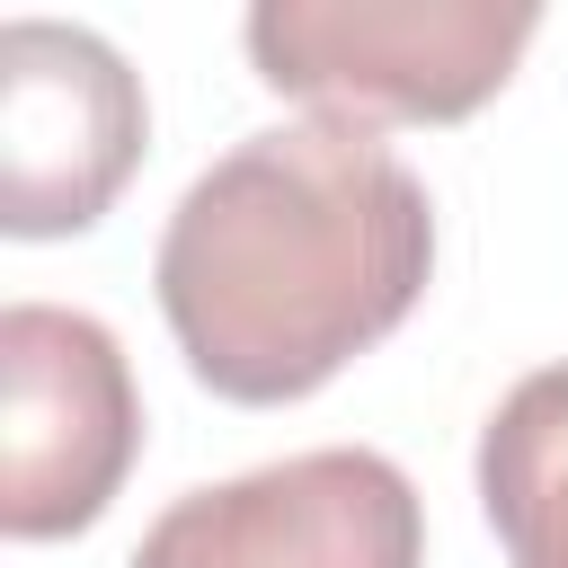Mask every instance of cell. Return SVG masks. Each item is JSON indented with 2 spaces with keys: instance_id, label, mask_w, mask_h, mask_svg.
I'll list each match as a JSON object with an SVG mask.
<instances>
[{
  "instance_id": "obj_1",
  "label": "cell",
  "mask_w": 568,
  "mask_h": 568,
  "mask_svg": "<svg viewBox=\"0 0 568 568\" xmlns=\"http://www.w3.org/2000/svg\"><path fill=\"white\" fill-rule=\"evenodd\" d=\"M435 275L426 178L355 124L231 142L169 213L151 293L213 399L284 408L382 346Z\"/></svg>"
},
{
  "instance_id": "obj_2",
  "label": "cell",
  "mask_w": 568,
  "mask_h": 568,
  "mask_svg": "<svg viewBox=\"0 0 568 568\" xmlns=\"http://www.w3.org/2000/svg\"><path fill=\"white\" fill-rule=\"evenodd\" d=\"M532 36L541 9L524 0H257L240 18L257 80L355 133L479 115L515 80Z\"/></svg>"
},
{
  "instance_id": "obj_3",
  "label": "cell",
  "mask_w": 568,
  "mask_h": 568,
  "mask_svg": "<svg viewBox=\"0 0 568 568\" xmlns=\"http://www.w3.org/2000/svg\"><path fill=\"white\" fill-rule=\"evenodd\" d=\"M142 453V390L106 320L71 302L0 311V532H89Z\"/></svg>"
},
{
  "instance_id": "obj_4",
  "label": "cell",
  "mask_w": 568,
  "mask_h": 568,
  "mask_svg": "<svg viewBox=\"0 0 568 568\" xmlns=\"http://www.w3.org/2000/svg\"><path fill=\"white\" fill-rule=\"evenodd\" d=\"M124 568H426V506L390 453L320 444L169 497Z\"/></svg>"
},
{
  "instance_id": "obj_5",
  "label": "cell",
  "mask_w": 568,
  "mask_h": 568,
  "mask_svg": "<svg viewBox=\"0 0 568 568\" xmlns=\"http://www.w3.org/2000/svg\"><path fill=\"white\" fill-rule=\"evenodd\" d=\"M151 106L133 62L98 27L9 18L0 27V231L71 240L106 222L142 169Z\"/></svg>"
},
{
  "instance_id": "obj_6",
  "label": "cell",
  "mask_w": 568,
  "mask_h": 568,
  "mask_svg": "<svg viewBox=\"0 0 568 568\" xmlns=\"http://www.w3.org/2000/svg\"><path fill=\"white\" fill-rule=\"evenodd\" d=\"M470 470L506 568H568V364L524 373L488 408Z\"/></svg>"
}]
</instances>
